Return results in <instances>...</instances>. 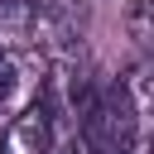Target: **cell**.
Here are the masks:
<instances>
[{
	"mask_svg": "<svg viewBox=\"0 0 154 154\" xmlns=\"http://www.w3.org/2000/svg\"><path fill=\"white\" fill-rule=\"evenodd\" d=\"M82 154H135L140 149V106L116 82L82 87L77 96V140Z\"/></svg>",
	"mask_w": 154,
	"mask_h": 154,
	"instance_id": "1",
	"label": "cell"
},
{
	"mask_svg": "<svg viewBox=\"0 0 154 154\" xmlns=\"http://www.w3.org/2000/svg\"><path fill=\"white\" fill-rule=\"evenodd\" d=\"M53 149H58V111L38 91L10 116V125L0 135V154H53Z\"/></svg>",
	"mask_w": 154,
	"mask_h": 154,
	"instance_id": "2",
	"label": "cell"
},
{
	"mask_svg": "<svg viewBox=\"0 0 154 154\" xmlns=\"http://www.w3.org/2000/svg\"><path fill=\"white\" fill-rule=\"evenodd\" d=\"M19 77H24V58L14 48H0V116L10 111V101L19 91Z\"/></svg>",
	"mask_w": 154,
	"mask_h": 154,
	"instance_id": "3",
	"label": "cell"
},
{
	"mask_svg": "<svg viewBox=\"0 0 154 154\" xmlns=\"http://www.w3.org/2000/svg\"><path fill=\"white\" fill-rule=\"evenodd\" d=\"M53 154H82V149H77V144H67V149H53Z\"/></svg>",
	"mask_w": 154,
	"mask_h": 154,
	"instance_id": "4",
	"label": "cell"
}]
</instances>
